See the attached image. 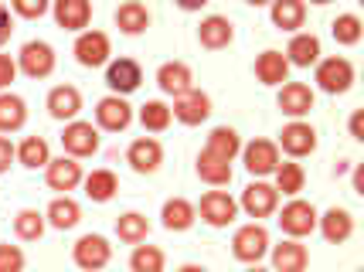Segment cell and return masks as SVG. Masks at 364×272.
I'll return each instance as SVG.
<instances>
[{"mask_svg":"<svg viewBox=\"0 0 364 272\" xmlns=\"http://www.w3.org/2000/svg\"><path fill=\"white\" fill-rule=\"evenodd\" d=\"M11 31H14V24H11V11L0 4V45H4V41H11Z\"/></svg>","mask_w":364,"mask_h":272,"instance_id":"obj_45","label":"cell"},{"mask_svg":"<svg viewBox=\"0 0 364 272\" xmlns=\"http://www.w3.org/2000/svg\"><path fill=\"white\" fill-rule=\"evenodd\" d=\"M82 180H85V194H89L92 201H99V205H106L112 194L119 191V180H116L112 170H92V174L82 177Z\"/></svg>","mask_w":364,"mask_h":272,"instance_id":"obj_34","label":"cell"},{"mask_svg":"<svg viewBox=\"0 0 364 272\" xmlns=\"http://www.w3.org/2000/svg\"><path fill=\"white\" fill-rule=\"evenodd\" d=\"M279 205V191L272 187V184H262V180H255L249 184L245 191H242V211L249 214V218H269L272 211Z\"/></svg>","mask_w":364,"mask_h":272,"instance_id":"obj_7","label":"cell"},{"mask_svg":"<svg viewBox=\"0 0 364 272\" xmlns=\"http://www.w3.org/2000/svg\"><path fill=\"white\" fill-rule=\"evenodd\" d=\"M14 232H17V239H24V241H38L41 235H45V214H41V211H34V208L17 211V218H14Z\"/></svg>","mask_w":364,"mask_h":272,"instance_id":"obj_36","label":"cell"},{"mask_svg":"<svg viewBox=\"0 0 364 272\" xmlns=\"http://www.w3.org/2000/svg\"><path fill=\"white\" fill-rule=\"evenodd\" d=\"M140 123L143 129H150V133H160V129L171 126V106H164V102H146V106H140Z\"/></svg>","mask_w":364,"mask_h":272,"instance_id":"obj_40","label":"cell"},{"mask_svg":"<svg viewBox=\"0 0 364 272\" xmlns=\"http://www.w3.org/2000/svg\"><path fill=\"white\" fill-rule=\"evenodd\" d=\"M143 82V72L140 65L133 62V58H119V62H109L106 68V85H109L116 96H129V92H136Z\"/></svg>","mask_w":364,"mask_h":272,"instance_id":"obj_11","label":"cell"},{"mask_svg":"<svg viewBox=\"0 0 364 272\" xmlns=\"http://www.w3.org/2000/svg\"><path fill=\"white\" fill-rule=\"evenodd\" d=\"M28 123V106L14 92H0V133H14Z\"/></svg>","mask_w":364,"mask_h":272,"instance_id":"obj_28","label":"cell"},{"mask_svg":"<svg viewBox=\"0 0 364 272\" xmlns=\"http://www.w3.org/2000/svg\"><path fill=\"white\" fill-rule=\"evenodd\" d=\"M177 272H208V269H205V266H181Z\"/></svg>","mask_w":364,"mask_h":272,"instance_id":"obj_49","label":"cell"},{"mask_svg":"<svg viewBox=\"0 0 364 272\" xmlns=\"http://www.w3.org/2000/svg\"><path fill=\"white\" fill-rule=\"evenodd\" d=\"M48 224H55V228H62V232H68V228H75V224L82 222V208L72 201V197H55L51 205H48Z\"/></svg>","mask_w":364,"mask_h":272,"instance_id":"obj_30","label":"cell"},{"mask_svg":"<svg viewBox=\"0 0 364 272\" xmlns=\"http://www.w3.org/2000/svg\"><path fill=\"white\" fill-rule=\"evenodd\" d=\"M48 4L51 0H11V7H14V14L28 17V21H34V17H41L48 11Z\"/></svg>","mask_w":364,"mask_h":272,"instance_id":"obj_42","label":"cell"},{"mask_svg":"<svg viewBox=\"0 0 364 272\" xmlns=\"http://www.w3.org/2000/svg\"><path fill=\"white\" fill-rule=\"evenodd\" d=\"M95 119H99L102 129L119 133V129H127L129 123H133V106H129L123 96H106L99 106H95Z\"/></svg>","mask_w":364,"mask_h":272,"instance_id":"obj_12","label":"cell"},{"mask_svg":"<svg viewBox=\"0 0 364 272\" xmlns=\"http://www.w3.org/2000/svg\"><path fill=\"white\" fill-rule=\"evenodd\" d=\"M269 17L279 31H296L306 21V4L303 0H272Z\"/></svg>","mask_w":364,"mask_h":272,"instance_id":"obj_25","label":"cell"},{"mask_svg":"<svg viewBox=\"0 0 364 272\" xmlns=\"http://www.w3.org/2000/svg\"><path fill=\"white\" fill-rule=\"evenodd\" d=\"M242 157H245V170L249 174L266 177L279 167V146L272 143V140H252V143L242 150Z\"/></svg>","mask_w":364,"mask_h":272,"instance_id":"obj_9","label":"cell"},{"mask_svg":"<svg viewBox=\"0 0 364 272\" xmlns=\"http://www.w3.org/2000/svg\"><path fill=\"white\" fill-rule=\"evenodd\" d=\"M279 228H283L289 239H303L317 228V211L310 201H289L283 211H279Z\"/></svg>","mask_w":364,"mask_h":272,"instance_id":"obj_5","label":"cell"},{"mask_svg":"<svg viewBox=\"0 0 364 272\" xmlns=\"http://www.w3.org/2000/svg\"><path fill=\"white\" fill-rule=\"evenodd\" d=\"M129 269L133 272H164V252L157 245H136L129 256Z\"/></svg>","mask_w":364,"mask_h":272,"instance_id":"obj_37","label":"cell"},{"mask_svg":"<svg viewBox=\"0 0 364 272\" xmlns=\"http://www.w3.org/2000/svg\"><path fill=\"white\" fill-rule=\"evenodd\" d=\"M174 119H181L184 126H198V123H205L208 116H211V99L205 92H198V89H191L188 96L174 99V109H171Z\"/></svg>","mask_w":364,"mask_h":272,"instance_id":"obj_13","label":"cell"},{"mask_svg":"<svg viewBox=\"0 0 364 272\" xmlns=\"http://www.w3.org/2000/svg\"><path fill=\"white\" fill-rule=\"evenodd\" d=\"M205 4L208 0H177V7H181V11H201Z\"/></svg>","mask_w":364,"mask_h":272,"instance_id":"obj_47","label":"cell"},{"mask_svg":"<svg viewBox=\"0 0 364 272\" xmlns=\"http://www.w3.org/2000/svg\"><path fill=\"white\" fill-rule=\"evenodd\" d=\"M17 68L28 79H48L55 72V48L48 41H28L17 55Z\"/></svg>","mask_w":364,"mask_h":272,"instance_id":"obj_2","label":"cell"},{"mask_svg":"<svg viewBox=\"0 0 364 272\" xmlns=\"http://www.w3.org/2000/svg\"><path fill=\"white\" fill-rule=\"evenodd\" d=\"M286 62L296 68H310L320 62V38L317 34H293L289 48H286Z\"/></svg>","mask_w":364,"mask_h":272,"instance_id":"obj_23","label":"cell"},{"mask_svg":"<svg viewBox=\"0 0 364 272\" xmlns=\"http://www.w3.org/2000/svg\"><path fill=\"white\" fill-rule=\"evenodd\" d=\"M350 136L364 140V109H354V116H350Z\"/></svg>","mask_w":364,"mask_h":272,"instance_id":"obj_46","label":"cell"},{"mask_svg":"<svg viewBox=\"0 0 364 272\" xmlns=\"http://www.w3.org/2000/svg\"><path fill=\"white\" fill-rule=\"evenodd\" d=\"M198 177L208 180V184H215V187H222V184L232 180V163L215 157V153H208V150H201V157H198Z\"/></svg>","mask_w":364,"mask_h":272,"instance_id":"obj_31","label":"cell"},{"mask_svg":"<svg viewBox=\"0 0 364 272\" xmlns=\"http://www.w3.org/2000/svg\"><path fill=\"white\" fill-rule=\"evenodd\" d=\"M17 79V62L11 55H0V89H7Z\"/></svg>","mask_w":364,"mask_h":272,"instance_id":"obj_43","label":"cell"},{"mask_svg":"<svg viewBox=\"0 0 364 272\" xmlns=\"http://www.w3.org/2000/svg\"><path fill=\"white\" fill-rule=\"evenodd\" d=\"M14 157L24 163L28 170H38V167H48L51 150H48V140H41V136H28V140L14 150Z\"/></svg>","mask_w":364,"mask_h":272,"instance_id":"obj_33","label":"cell"},{"mask_svg":"<svg viewBox=\"0 0 364 272\" xmlns=\"http://www.w3.org/2000/svg\"><path fill=\"white\" fill-rule=\"evenodd\" d=\"M72 259H75V266L85 272H95V269H106L112 259V245L102 235H82L75 241V249H72Z\"/></svg>","mask_w":364,"mask_h":272,"instance_id":"obj_3","label":"cell"},{"mask_svg":"<svg viewBox=\"0 0 364 272\" xmlns=\"http://www.w3.org/2000/svg\"><path fill=\"white\" fill-rule=\"evenodd\" d=\"M320 222V232H323V239L333 241V245H341V241L350 239V232H354V218H350V211L344 208H331Z\"/></svg>","mask_w":364,"mask_h":272,"instance_id":"obj_26","label":"cell"},{"mask_svg":"<svg viewBox=\"0 0 364 272\" xmlns=\"http://www.w3.org/2000/svg\"><path fill=\"white\" fill-rule=\"evenodd\" d=\"M157 85L167 92V96H188L191 89H194V75H191V68L184 62H167V65H160V72H157Z\"/></svg>","mask_w":364,"mask_h":272,"instance_id":"obj_18","label":"cell"},{"mask_svg":"<svg viewBox=\"0 0 364 272\" xmlns=\"http://www.w3.org/2000/svg\"><path fill=\"white\" fill-rule=\"evenodd\" d=\"M235 211H238V205L225 191H208L205 197H201V218H205L211 228L232 224L235 222Z\"/></svg>","mask_w":364,"mask_h":272,"instance_id":"obj_15","label":"cell"},{"mask_svg":"<svg viewBox=\"0 0 364 272\" xmlns=\"http://www.w3.org/2000/svg\"><path fill=\"white\" fill-rule=\"evenodd\" d=\"M11 161H14V146H11V140L0 136V174L11 170Z\"/></svg>","mask_w":364,"mask_h":272,"instance_id":"obj_44","label":"cell"},{"mask_svg":"<svg viewBox=\"0 0 364 272\" xmlns=\"http://www.w3.org/2000/svg\"><path fill=\"white\" fill-rule=\"evenodd\" d=\"M245 272H272V269H262V266L255 262V266H249V269H245Z\"/></svg>","mask_w":364,"mask_h":272,"instance_id":"obj_50","label":"cell"},{"mask_svg":"<svg viewBox=\"0 0 364 272\" xmlns=\"http://www.w3.org/2000/svg\"><path fill=\"white\" fill-rule=\"evenodd\" d=\"M354 191L364 194V167H358V170H354Z\"/></svg>","mask_w":364,"mask_h":272,"instance_id":"obj_48","label":"cell"},{"mask_svg":"<svg viewBox=\"0 0 364 272\" xmlns=\"http://www.w3.org/2000/svg\"><path fill=\"white\" fill-rule=\"evenodd\" d=\"M116 24H119L123 34H140V31H146V24H150V14H146V7H143L140 0H127V4L116 11Z\"/></svg>","mask_w":364,"mask_h":272,"instance_id":"obj_32","label":"cell"},{"mask_svg":"<svg viewBox=\"0 0 364 272\" xmlns=\"http://www.w3.org/2000/svg\"><path fill=\"white\" fill-rule=\"evenodd\" d=\"M160 218H164V228H167V232H188L191 224H194V218H198V211H194V205L184 201V197H171V201L164 205V211H160Z\"/></svg>","mask_w":364,"mask_h":272,"instance_id":"obj_27","label":"cell"},{"mask_svg":"<svg viewBox=\"0 0 364 272\" xmlns=\"http://www.w3.org/2000/svg\"><path fill=\"white\" fill-rule=\"evenodd\" d=\"M279 109L286 116H293V119H303L306 112L314 109V89L310 85H303V82H286L283 89H279Z\"/></svg>","mask_w":364,"mask_h":272,"instance_id":"obj_17","label":"cell"},{"mask_svg":"<svg viewBox=\"0 0 364 272\" xmlns=\"http://www.w3.org/2000/svg\"><path fill=\"white\" fill-rule=\"evenodd\" d=\"M279 143H283V150L289 157H306V153L317 150V129L310 126V123H303V119H293V123L283 126Z\"/></svg>","mask_w":364,"mask_h":272,"instance_id":"obj_8","label":"cell"},{"mask_svg":"<svg viewBox=\"0 0 364 272\" xmlns=\"http://www.w3.org/2000/svg\"><path fill=\"white\" fill-rule=\"evenodd\" d=\"M48 112L55 119H75L82 112V92L75 85H55L48 92Z\"/></svg>","mask_w":364,"mask_h":272,"instance_id":"obj_20","label":"cell"},{"mask_svg":"<svg viewBox=\"0 0 364 272\" xmlns=\"http://www.w3.org/2000/svg\"><path fill=\"white\" fill-rule=\"evenodd\" d=\"M205 150L232 163L238 153H242V140H238V133L232 126H218V129H211V136H208V146H205Z\"/></svg>","mask_w":364,"mask_h":272,"instance_id":"obj_29","label":"cell"},{"mask_svg":"<svg viewBox=\"0 0 364 272\" xmlns=\"http://www.w3.org/2000/svg\"><path fill=\"white\" fill-rule=\"evenodd\" d=\"M245 4H252V7H262V4H272V0H245Z\"/></svg>","mask_w":364,"mask_h":272,"instance_id":"obj_51","label":"cell"},{"mask_svg":"<svg viewBox=\"0 0 364 272\" xmlns=\"http://www.w3.org/2000/svg\"><path fill=\"white\" fill-rule=\"evenodd\" d=\"M331 31H333V41H337V45H358V41H361V17L341 14L331 24Z\"/></svg>","mask_w":364,"mask_h":272,"instance_id":"obj_39","label":"cell"},{"mask_svg":"<svg viewBox=\"0 0 364 272\" xmlns=\"http://www.w3.org/2000/svg\"><path fill=\"white\" fill-rule=\"evenodd\" d=\"M75 58L85 68H99L109 62V34L102 31H82L75 41Z\"/></svg>","mask_w":364,"mask_h":272,"instance_id":"obj_10","label":"cell"},{"mask_svg":"<svg viewBox=\"0 0 364 272\" xmlns=\"http://www.w3.org/2000/svg\"><path fill=\"white\" fill-rule=\"evenodd\" d=\"M350 82H354V65L348 62V58H323V62L317 65V85L323 89V92H331V96H337V92H348Z\"/></svg>","mask_w":364,"mask_h":272,"instance_id":"obj_4","label":"cell"},{"mask_svg":"<svg viewBox=\"0 0 364 272\" xmlns=\"http://www.w3.org/2000/svg\"><path fill=\"white\" fill-rule=\"evenodd\" d=\"M116 235L129 245H140L146 235H150V224L143 218L140 211H127V214H119V222H116Z\"/></svg>","mask_w":364,"mask_h":272,"instance_id":"obj_35","label":"cell"},{"mask_svg":"<svg viewBox=\"0 0 364 272\" xmlns=\"http://www.w3.org/2000/svg\"><path fill=\"white\" fill-rule=\"evenodd\" d=\"M48 187L51 191H75L82 184V163L75 157H58V161H48Z\"/></svg>","mask_w":364,"mask_h":272,"instance_id":"obj_14","label":"cell"},{"mask_svg":"<svg viewBox=\"0 0 364 272\" xmlns=\"http://www.w3.org/2000/svg\"><path fill=\"white\" fill-rule=\"evenodd\" d=\"M92 17V4L89 0H55V21L65 31H82Z\"/></svg>","mask_w":364,"mask_h":272,"instance_id":"obj_21","label":"cell"},{"mask_svg":"<svg viewBox=\"0 0 364 272\" xmlns=\"http://www.w3.org/2000/svg\"><path fill=\"white\" fill-rule=\"evenodd\" d=\"M272 174H276V191H283V194H300L303 191L306 174H303L300 163H279Z\"/></svg>","mask_w":364,"mask_h":272,"instance_id":"obj_38","label":"cell"},{"mask_svg":"<svg viewBox=\"0 0 364 272\" xmlns=\"http://www.w3.org/2000/svg\"><path fill=\"white\" fill-rule=\"evenodd\" d=\"M310 4H331V0H310Z\"/></svg>","mask_w":364,"mask_h":272,"instance_id":"obj_52","label":"cell"},{"mask_svg":"<svg viewBox=\"0 0 364 272\" xmlns=\"http://www.w3.org/2000/svg\"><path fill=\"white\" fill-rule=\"evenodd\" d=\"M198 38H201V45L211 51L218 48H228L232 45V38H235V31H232V21L222 14H211L201 21V28H198Z\"/></svg>","mask_w":364,"mask_h":272,"instance_id":"obj_22","label":"cell"},{"mask_svg":"<svg viewBox=\"0 0 364 272\" xmlns=\"http://www.w3.org/2000/svg\"><path fill=\"white\" fill-rule=\"evenodd\" d=\"M62 146H65V153L68 157H92L95 150H99V129L92 126V123H68L62 133Z\"/></svg>","mask_w":364,"mask_h":272,"instance_id":"obj_6","label":"cell"},{"mask_svg":"<svg viewBox=\"0 0 364 272\" xmlns=\"http://www.w3.org/2000/svg\"><path fill=\"white\" fill-rule=\"evenodd\" d=\"M306 245H300L296 239H286L272 249V272H303L306 269Z\"/></svg>","mask_w":364,"mask_h":272,"instance_id":"obj_19","label":"cell"},{"mask_svg":"<svg viewBox=\"0 0 364 272\" xmlns=\"http://www.w3.org/2000/svg\"><path fill=\"white\" fill-rule=\"evenodd\" d=\"M0 272H24V252L17 245H0Z\"/></svg>","mask_w":364,"mask_h":272,"instance_id":"obj_41","label":"cell"},{"mask_svg":"<svg viewBox=\"0 0 364 272\" xmlns=\"http://www.w3.org/2000/svg\"><path fill=\"white\" fill-rule=\"evenodd\" d=\"M232 252H235L238 262H249L255 266L259 259L269 252V232L262 228V224H245V228H238L235 239H232Z\"/></svg>","mask_w":364,"mask_h":272,"instance_id":"obj_1","label":"cell"},{"mask_svg":"<svg viewBox=\"0 0 364 272\" xmlns=\"http://www.w3.org/2000/svg\"><path fill=\"white\" fill-rule=\"evenodd\" d=\"M255 75L262 85H283L289 75V62H286L283 51H262L255 58Z\"/></svg>","mask_w":364,"mask_h":272,"instance_id":"obj_24","label":"cell"},{"mask_svg":"<svg viewBox=\"0 0 364 272\" xmlns=\"http://www.w3.org/2000/svg\"><path fill=\"white\" fill-rule=\"evenodd\" d=\"M127 161L136 174H154L160 167V161H164V146H160L157 140H150V136H140V140L129 143Z\"/></svg>","mask_w":364,"mask_h":272,"instance_id":"obj_16","label":"cell"}]
</instances>
